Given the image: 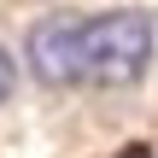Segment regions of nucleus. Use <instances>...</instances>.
Instances as JSON below:
<instances>
[{"instance_id": "nucleus-1", "label": "nucleus", "mask_w": 158, "mask_h": 158, "mask_svg": "<svg viewBox=\"0 0 158 158\" xmlns=\"http://www.w3.org/2000/svg\"><path fill=\"white\" fill-rule=\"evenodd\" d=\"M152 64V18L135 6L82 18V82L94 88H129Z\"/></svg>"}, {"instance_id": "nucleus-2", "label": "nucleus", "mask_w": 158, "mask_h": 158, "mask_svg": "<svg viewBox=\"0 0 158 158\" xmlns=\"http://www.w3.org/2000/svg\"><path fill=\"white\" fill-rule=\"evenodd\" d=\"M23 59L41 88H76L82 82V18H70V12L41 18L23 41Z\"/></svg>"}, {"instance_id": "nucleus-3", "label": "nucleus", "mask_w": 158, "mask_h": 158, "mask_svg": "<svg viewBox=\"0 0 158 158\" xmlns=\"http://www.w3.org/2000/svg\"><path fill=\"white\" fill-rule=\"evenodd\" d=\"M12 88H18V59H12V53L0 47V106L12 100Z\"/></svg>"}, {"instance_id": "nucleus-4", "label": "nucleus", "mask_w": 158, "mask_h": 158, "mask_svg": "<svg viewBox=\"0 0 158 158\" xmlns=\"http://www.w3.org/2000/svg\"><path fill=\"white\" fill-rule=\"evenodd\" d=\"M123 158H147V147H129V152H123Z\"/></svg>"}]
</instances>
